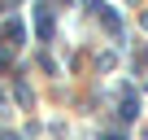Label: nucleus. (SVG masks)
<instances>
[{
  "instance_id": "nucleus-3",
  "label": "nucleus",
  "mask_w": 148,
  "mask_h": 140,
  "mask_svg": "<svg viewBox=\"0 0 148 140\" xmlns=\"http://www.w3.org/2000/svg\"><path fill=\"white\" fill-rule=\"evenodd\" d=\"M22 35H26V26H22L18 18H9V22H5V44H9V48H22Z\"/></svg>"
},
{
  "instance_id": "nucleus-5",
  "label": "nucleus",
  "mask_w": 148,
  "mask_h": 140,
  "mask_svg": "<svg viewBox=\"0 0 148 140\" xmlns=\"http://www.w3.org/2000/svg\"><path fill=\"white\" fill-rule=\"evenodd\" d=\"M9 61H13V48H9V44H0V70H5Z\"/></svg>"
},
{
  "instance_id": "nucleus-7",
  "label": "nucleus",
  "mask_w": 148,
  "mask_h": 140,
  "mask_svg": "<svg viewBox=\"0 0 148 140\" xmlns=\"http://www.w3.org/2000/svg\"><path fill=\"white\" fill-rule=\"evenodd\" d=\"M65 5H70V0H65Z\"/></svg>"
},
{
  "instance_id": "nucleus-6",
  "label": "nucleus",
  "mask_w": 148,
  "mask_h": 140,
  "mask_svg": "<svg viewBox=\"0 0 148 140\" xmlns=\"http://www.w3.org/2000/svg\"><path fill=\"white\" fill-rule=\"evenodd\" d=\"M100 140H126V136H122V131H109V136H100Z\"/></svg>"
},
{
  "instance_id": "nucleus-4",
  "label": "nucleus",
  "mask_w": 148,
  "mask_h": 140,
  "mask_svg": "<svg viewBox=\"0 0 148 140\" xmlns=\"http://www.w3.org/2000/svg\"><path fill=\"white\" fill-rule=\"evenodd\" d=\"M96 18H100V22H105V26L118 35V18H113V9H109V5H96Z\"/></svg>"
},
{
  "instance_id": "nucleus-2",
  "label": "nucleus",
  "mask_w": 148,
  "mask_h": 140,
  "mask_svg": "<svg viewBox=\"0 0 148 140\" xmlns=\"http://www.w3.org/2000/svg\"><path fill=\"white\" fill-rule=\"evenodd\" d=\"M118 101H122V110H118V114L131 123V118H135V110H139V96H135V88H122V92H118Z\"/></svg>"
},
{
  "instance_id": "nucleus-1",
  "label": "nucleus",
  "mask_w": 148,
  "mask_h": 140,
  "mask_svg": "<svg viewBox=\"0 0 148 140\" xmlns=\"http://www.w3.org/2000/svg\"><path fill=\"white\" fill-rule=\"evenodd\" d=\"M35 35L52 40V13H48V5H35Z\"/></svg>"
}]
</instances>
